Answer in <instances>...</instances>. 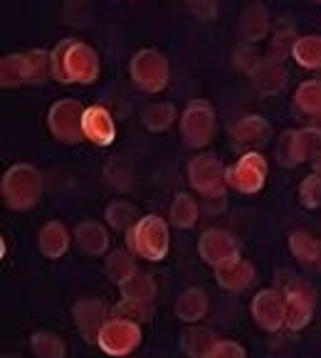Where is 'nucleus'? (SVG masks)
Returning <instances> with one entry per match:
<instances>
[{"mask_svg": "<svg viewBox=\"0 0 321 358\" xmlns=\"http://www.w3.org/2000/svg\"><path fill=\"white\" fill-rule=\"evenodd\" d=\"M50 64L62 85H92L99 77V55L82 40H62L50 52Z\"/></svg>", "mask_w": 321, "mask_h": 358, "instance_id": "obj_1", "label": "nucleus"}, {"mask_svg": "<svg viewBox=\"0 0 321 358\" xmlns=\"http://www.w3.org/2000/svg\"><path fill=\"white\" fill-rule=\"evenodd\" d=\"M127 245L131 248V255L148 259V262H161L166 259L171 250L169 222L158 215L138 217L127 232Z\"/></svg>", "mask_w": 321, "mask_h": 358, "instance_id": "obj_2", "label": "nucleus"}, {"mask_svg": "<svg viewBox=\"0 0 321 358\" xmlns=\"http://www.w3.org/2000/svg\"><path fill=\"white\" fill-rule=\"evenodd\" d=\"M43 173L30 164H15L6 171L3 183H0V193L3 201L13 210H30L40 195H43Z\"/></svg>", "mask_w": 321, "mask_h": 358, "instance_id": "obj_3", "label": "nucleus"}, {"mask_svg": "<svg viewBox=\"0 0 321 358\" xmlns=\"http://www.w3.org/2000/svg\"><path fill=\"white\" fill-rule=\"evenodd\" d=\"M50 74H52V64H50V52H45V50L8 55L0 62V82H3V87H20L27 85V82L43 85Z\"/></svg>", "mask_w": 321, "mask_h": 358, "instance_id": "obj_4", "label": "nucleus"}, {"mask_svg": "<svg viewBox=\"0 0 321 358\" xmlns=\"http://www.w3.org/2000/svg\"><path fill=\"white\" fill-rule=\"evenodd\" d=\"M129 72H131L134 85L143 92H151V94L166 90L171 79L169 62L156 50H141V52L134 55L131 64H129Z\"/></svg>", "mask_w": 321, "mask_h": 358, "instance_id": "obj_5", "label": "nucleus"}, {"mask_svg": "<svg viewBox=\"0 0 321 358\" xmlns=\"http://www.w3.org/2000/svg\"><path fill=\"white\" fill-rule=\"evenodd\" d=\"M188 180L200 195H206L208 201H222L225 198V169H222V164L213 153H203V156L190 161Z\"/></svg>", "mask_w": 321, "mask_h": 358, "instance_id": "obj_6", "label": "nucleus"}, {"mask_svg": "<svg viewBox=\"0 0 321 358\" xmlns=\"http://www.w3.org/2000/svg\"><path fill=\"white\" fill-rule=\"evenodd\" d=\"M213 134H215V111H213V106L203 99L190 101L185 106L183 116H180V136H183L185 146H208Z\"/></svg>", "mask_w": 321, "mask_h": 358, "instance_id": "obj_7", "label": "nucleus"}, {"mask_svg": "<svg viewBox=\"0 0 321 358\" xmlns=\"http://www.w3.org/2000/svg\"><path fill=\"white\" fill-rule=\"evenodd\" d=\"M85 106L77 99H59L50 109L48 124L50 131L62 143H79L85 136Z\"/></svg>", "mask_w": 321, "mask_h": 358, "instance_id": "obj_8", "label": "nucleus"}, {"mask_svg": "<svg viewBox=\"0 0 321 358\" xmlns=\"http://www.w3.org/2000/svg\"><path fill=\"white\" fill-rule=\"evenodd\" d=\"M267 171H269L267 158L257 151H250V153H245V156H240V161L227 166L225 180L237 193L250 195V193L262 190L264 180H267Z\"/></svg>", "mask_w": 321, "mask_h": 358, "instance_id": "obj_9", "label": "nucleus"}, {"mask_svg": "<svg viewBox=\"0 0 321 358\" xmlns=\"http://www.w3.org/2000/svg\"><path fill=\"white\" fill-rule=\"evenodd\" d=\"M321 153V129L309 127L299 131H287L277 146V156L282 166H297L311 161Z\"/></svg>", "mask_w": 321, "mask_h": 358, "instance_id": "obj_10", "label": "nucleus"}, {"mask_svg": "<svg viewBox=\"0 0 321 358\" xmlns=\"http://www.w3.org/2000/svg\"><path fill=\"white\" fill-rule=\"evenodd\" d=\"M97 343H99L101 351L109 353V356H116V358L129 356V353L136 351L138 343H141V327H138L136 322L114 316V319H109V322L104 324Z\"/></svg>", "mask_w": 321, "mask_h": 358, "instance_id": "obj_11", "label": "nucleus"}, {"mask_svg": "<svg viewBox=\"0 0 321 358\" xmlns=\"http://www.w3.org/2000/svg\"><path fill=\"white\" fill-rule=\"evenodd\" d=\"M285 299H287V327L292 331H299L311 322L316 306V292L306 280L292 277L285 285Z\"/></svg>", "mask_w": 321, "mask_h": 358, "instance_id": "obj_12", "label": "nucleus"}, {"mask_svg": "<svg viewBox=\"0 0 321 358\" xmlns=\"http://www.w3.org/2000/svg\"><path fill=\"white\" fill-rule=\"evenodd\" d=\"M252 319L262 331H279L287 327V299L285 292L262 289L252 299Z\"/></svg>", "mask_w": 321, "mask_h": 358, "instance_id": "obj_13", "label": "nucleus"}, {"mask_svg": "<svg viewBox=\"0 0 321 358\" xmlns=\"http://www.w3.org/2000/svg\"><path fill=\"white\" fill-rule=\"evenodd\" d=\"M198 252L203 257V262H208L211 267H220V264L240 257V243L227 230L213 227V230H206L200 235Z\"/></svg>", "mask_w": 321, "mask_h": 358, "instance_id": "obj_14", "label": "nucleus"}, {"mask_svg": "<svg viewBox=\"0 0 321 358\" xmlns=\"http://www.w3.org/2000/svg\"><path fill=\"white\" fill-rule=\"evenodd\" d=\"M72 316L79 334L92 343L99 341L101 329L109 322V309H106V304L101 299H79L72 306Z\"/></svg>", "mask_w": 321, "mask_h": 358, "instance_id": "obj_15", "label": "nucleus"}, {"mask_svg": "<svg viewBox=\"0 0 321 358\" xmlns=\"http://www.w3.org/2000/svg\"><path fill=\"white\" fill-rule=\"evenodd\" d=\"M85 136L97 146H111L116 138V127L104 106L94 104L85 111Z\"/></svg>", "mask_w": 321, "mask_h": 358, "instance_id": "obj_16", "label": "nucleus"}, {"mask_svg": "<svg viewBox=\"0 0 321 358\" xmlns=\"http://www.w3.org/2000/svg\"><path fill=\"white\" fill-rule=\"evenodd\" d=\"M213 269H215V282L227 292H243L255 282V267L243 257H237L232 262H225Z\"/></svg>", "mask_w": 321, "mask_h": 358, "instance_id": "obj_17", "label": "nucleus"}, {"mask_svg": "<svg viewBox=\"0 0 321 358\" xmlns=\"http://www.w3.org/2000/svg\"><path fill=\"white\" fill-rule=\"evenodd\" d=\"M74 243L90 257H101L109 250V232L101 222L97 220H85L74 227Z\"/></svg>", "mask_w": 321, "mask_h": 358, "instance_id": "obj_18", "label": "nucleus"}, {"mask_svg": "<svg viewBox=\"0 0 321 358\" xmlns=\"http://www.w3.org/2000/svg\"><path fill=\"white\" fill-rule=\"evenodd\" d=\"M290 252L301 267L311 269V272H321V240L304 230H297L290 235Z\"/></svg>", "mask_w": 321, "mask_h": 358, "instance_id": "obj_19", "label": "nucleus"}, {"mask_svg": "<svg viewBox=\"0 0 321 358\" xmlns=\"http://www.w3.org/2000/svg\"><path fill=\"white\" fill-rule=\"evenodd\" d=\"M232 136H235V141L240 143V146L259 148V146H264V143H269L272 127H269L267 119L252 114V116H245V119H240V122L235 124Z\"/></svg>", "mask_w": 321, "mask_h": 358, "instance_id": "obj_20", "label": "nucleus"}, {"mask_svg": "<svg viewBox=\"0 0 321 358\" xmlns=\"http://www.w3.org/2000/svg\"><path fill=\"white\" fill-rule=\"evenodd\" d=\"M252 79H255V87H257L262 94H277V92L285 90L287 72L279 59L269 57V59H259V64L252 72Z\"/></svg>", "mask_w": 321, "mask_h": 358, "instance_id": "obj_21", "label": "nucleus"}, {"mask_svg": "<svg viewBox=\"0 0 321 358\" xmlns=\"http://www.w3.org/2000/svg\"><path fill=\"white\" fill-rule=\"evenodd\" d=\"M69 232L67 227L62 225L59 220H52L48 225H43L40 235H37V245H40V252L50 259H59L64 252L69 250Z\"/></svg>", "mask_w": 321, "mask_h": 358, "instance_id": "obj_22", "label": "nucleus"}, {"mask_svg": "<svg viewBox=\"0 0 321 358\" xmlns=\"http://www.w3.org/2000/svg\"><path fill=\"white\" fill-rule=\"evenodd\" d=\"M208 311V294L198 287H190V289L180 292V296L176 299V316L185 324L200 322Z\"/></svg>", "mask_w": 321, "mask_h": 358, "instance_id": "obj_23", "label": "nucleus"}, {"mask_svg": "<svg viewBox=\"0 0 321 358\" xmlns=\"http://www.w3.org/2000/svg\"><path fill=\"white\" fill-rule=\"evenodd\" d=\"M215 343H217V336L211 329L190 327L180 334V348H183V353H188L190 358H208V353L213 351Z\"/></svg>", "mask_w": 321, "mask_h": 358, "instance_id": "obj_24", "label": "nucleus"}, {"mask_svg": "<svg viewBox=\"0 0 321 358\" xmlns=\"http://www.w3.org/2000/svg\"><path fill=\"white\" fill-rule=\"evenodd\" d=\"M119 289H122L124 299L138 301V304H153V299H156V294H158L156 280L141 272H136L131 280H127L124 285H119Z\"/></svg>", "mask_w": 321, "mask_h": 358, "instance_id": "obj_25", "label": "nucleus"}, {"mask_svg": "<svg viewBox=\"0 0 321 358\" xmlns=\"http://www.w3.org/2000/svg\"><path fill=\"white\" fill-rule=\"evenodd\" d=\"M198 215H200L198 203H195L188 193L176 195L173 206H171V215H169L171 225L180 227V230H188V227H193L195 222H198Z\"/></svg>", "mask_w": 321, "mask_h": 358, "instance_id": "obj_26", "label": "nucleus"}, {"mask_svg": "<svg viewBox=\"0 0 321 358\" xmlns=\"http://www.w3.org/2000/svg\"><path fill=\"white\" fill-rule=\"evenodd\" d=\"M294 62L306 69H321V35L299 37L294 43V52H292Z\"/></svg>", "mask_w": 321, "mask_h": 358, "instance_id": "obj_27", "label": "nucleus"}, {"mask_svg": "<svg viewBox=\"0 0 321 358\" xmlns=\"http://www.w3.org/2000/svg\"><path fill=\"white\" fill-rule=\"evenodd\" d=\"M106 274L114 285H124L127 280H131L136 274V262H134V255H129L127 250H114V252L106 257Z\"/></svg>", "mask_w": 321, "mask_h": 358, "instance_id": "obj_28", "label": "nucleus"}, {"mask_svg": "<svg viewBox=\"0 0 321 358\" xmlns=\"http://www.w3.org/2000/svg\"><path fill=\"white\" fill-rule=\"evenodd\" d=\"M30 348L37 358H64L67 356L64 341L52 331H35L30 336Z\"/></svg>", "mask_w": 321, "mask_h": 358, "instance_id": "obj_29", "label": "nucleus"}, {"mask_svg": "<svg viewBox=\"0 0 321 358\" xmlns=\"http://www.w3.org/2000/svg\"><path fill=\"white\" fill-rule=\"evenodd\" d=\"M267 22H269V15L262 6H250L248 10L243 13V17H240V32H243L245 40L255 43V40L264 37Z\"/></svg>", "mask_w": 321, "mask_h": 358, "instance_id": "obj_30", "label": "nucleus"}, {"mask_svg": "<svg viewBox=\"0 0 321 358\" xmlns=\"http://www.w3.org/2000/svg\"><path fill=\"white\" fill-rule=\"evenodd\" d=\"M294 104L301 114L306 116H321V79H311L297 90Z\"/></svg>", "mask_w": 321, "mask_h": 358, "instance_id": "obj_31", "label": "nucleus"}, {"mask_svg": "<svg viewBox=\"0 0 321 358\" xmlns=\"http://www.w3.org/2000/svg\"><path fill=\"white\" fill-rule=\"evenodd\" d=\"M173 122H176V106L169 104V101L151 104L143 111V127H146L148 131H166Z\"/></svg>", "mask_w": 321, "mask_h": 358, "instance_id": "obj_32", "label": "nucleus"}, {"mask_svg": "<svg viewBox=\"0 0 321 358\" xmlns=\"http://www.w3.org/2000/svg\"><path fill=\"white\" fill-rule=\"evenodd\" d=\"M104 217L111 225V230H127L136 222V208L127 201H114L106 206Z\"/></svg>", "mask_w": 321, "mask_h": 358, "instance_id": "obj_33", "label": "nucleus"}, {"mask_svg": "<svg viewBox=\"0 0 321 358\" xmlns=\"http://www.w3.org/2000/svg\"><path fill=\"white\" fill-rule=\"evenodd\" d=\"M106 180H109V185H114L116 190H127L131 188L134 183V171L131 166L124 161V158H114L109 166H106Z\"/></svg>", "mask_w": 321, "mask_h": 358, "instance_id": "obj_34", "label": "nucleus"}, {"mask_svg": "<svg viewBox=\"0 0 321 358\" xmlns=\"http://www.w3.org/2000/svg\"><path fill=\"white\" fill-rule=\"evenodd\" d=\"M299 201H301V206L309 208V210H314V208L321 206V176L319 173H311L301 180Z\"/></svg>", "mask_w": 321, "mask_h": 358, "instance_id": "obj_35", "label": "nucleus"}, {"mask_svg": "<svg viewBox=\"0 0 321 358\" xmlns=\"http://www.w3.org/2000/svg\"><path fill=\"white\" fill-rule=\"evenodd\" d=\"M151 306L153 304H138V301H127L122 299V304L114 309V316H119V319H129V322H143V319H148V314H151Z\"/></svg>", "mask_w": 321, "mask_h": 358, "instance_id": "obj_36", "label": "nucleus"}, {"mask_svg": "<svg viewBox=\"0 0 321 358\" xmlns=\"http://www.w3.org/2000/svg\"><path fill=\"white\" fill-rule=\"evenodd\" d=\"M208 358H248V353L235 341H217L213 351L208 353Z\"/></svg>", "mask_w": 321, "mask_h": 358, "instance_id": "obj_37", "label": "nucleus"}, {"mask_svg": "<svg viewBox=\"0 0 321 358\" xmlns=\"http://www.w3.org/2000/svg\"><path fill=\"white\" fill-rule=\"evenodd\" d=\"M294 35L292 32H279L277 37H274V43H272V57L274 59H285L290 57V52H294Z\"/></svg>", "mask_w": 321, "mask_h": 358, "instance_id": "obj_38", "label": "nucleus"}, {"mask_svg": "<svg viewBox=\"0 0 321 358\" xmlns=\"http://www.w3.org/2000/svg\"><path fill=\"white\" fill-rule=\"evenodd\" d=\"M314 173H319V176H321V153L314 158Z\"/></svg>", "mask_w": 321, "mask_h": 358, "instance_id": "obj_39", "label": "nucleus"}, {"mask_svg": "<svg viewBox=\"0 0 321 358\" xmlns=\"http://www.w3.org/2000/svg\"><path fill=\"white\" fill-rule=\"evenodd\" d=\"M314 3H319V6H321V0H314Z\"/></svg>", "mask_w": 321, "mask_h": 358, "instance_id": "obj_40", "label": "nucleus"}]
</instances>
